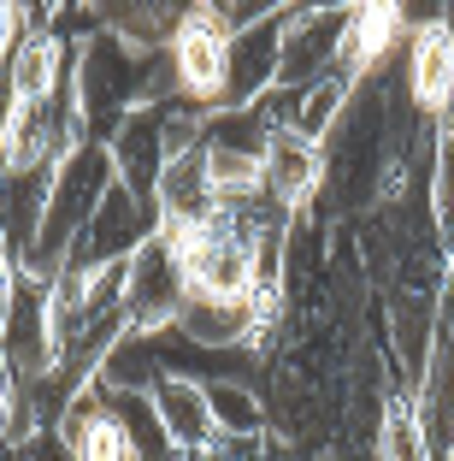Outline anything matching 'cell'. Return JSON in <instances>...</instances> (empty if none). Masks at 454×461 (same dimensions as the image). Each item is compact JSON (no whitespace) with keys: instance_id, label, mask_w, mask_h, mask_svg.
<instances>
[{"instance_id":"obj_1","label":"cell","mask_w":454,"mask_h":461,"mask_svg":"<svg viewBox=\"0 0 454 461\" xmlns=\"http://www.w3.org/2000/svg\"><path fill=\"white\" fill-rule=\"evenodd\" d=\"M119 184V172H112V154L107 142H83V149H71L66 160L54 166V190H48V213H41V237L36 249H30V260L18 272L24 278H54L59 267L71 260V249H77V237L89 230L94 207L107 202V190Z\"/></svg>"},{"instance_id":"obj_2","label":"cell","mask_w":454,"mask_h":461,"mask_svg":"<svg viewBox=\"0 0 454 461\" xmlns=\"http://www.w3.org/2000/svg\"><path fill=\"white\" fill-rule=\"evenodd\" d=\"M165 243L177 249V260H183L189 296H207V302H248L254 296L260 260H254V249L236 237V225H230L225 213H218L213 225L189 230V237H165Z\"/></svg>"},{"instance_id":"obj_3","label":"cell","mask_w":454,"mask_h":461,"mask_svg":"<svg viewBox=\"0 0 454 461\" xmlns=\"http://www.w3.org/2000/svg\"><path fill=\"white\" fill-rule=\"evenodd\" d=\"M165 54H172L177 101H189V107H200V113H213L218 107V89H225V66H230V30H225V18H218L213 0L189 6Z\"/></svg>"},{"instance_id":"obj_4","label":"cell","mask_w":454,"mask_h":461,"mask_svg":"<svg viewBox=\"0 0 454 461\" xmlns=\"http://www.w3.org/2000/svg\"><path fill=\"white\" fill-rule=\"evenodd\" d=\"M160 237V207L147 202V195L124 190V184H112L107 202L94 207L89 230L77 237V249H71V260H77L83 272H101V267H130L136 255H142L147 243Z\"/></svg>"},{"instance_id":"obj_5","label":"cell","mask_w":454,"mask_h":461,"mask_svg":"<svg viewBox=\"0 0 454 461\" xmlns=\"http://www.w3.org/2000/svg\"><path fill=\"white\" fill-rule=\"evenodd\" d=\"M348 36V6H283L278 89H313L336 77V54Z\"/></svg>"},{"instance_id":"obj_6","label":"cell","mask_w":454,"mask_h":461,"mask_svg":"<svg viewBox=\"0 0 454 461\" xmlns=\"http://www.w3.org/2000/svg\"><path fill=\"white\" fill-rule=\"evenodd\" d=\"M183 302H189L183 260H177V249L165 237H154L124 267V320H130V331H165V326H177Z\"/></svg>"},{"instance_id":"obj_7","label":"cell","mask_w":454,"mask_h":461,"mask_svg":"<svg viewBox=\"0 0 454 461\" xmlns=\"http://www.w3.org/2000/svg\"><path fill=\"white\" fill-rule=\"evenodd\" d=\"M165 119H172V101L165 107H136L119 131L107 136V154H112V172H119L124 190L147 195L160 190V172L172 166V136H165Z\"/></svg>"},{"instance_id":"obj_8","label":"cell","mask_w":454,"mask_h":461,"mask_svg":"<svg viewBox=\"0 0 454 461\" xmlns=\"http://www.w3.org/2000/svg\"><path fill=\"white\" fill-rule=\"evenodd\" d=\"M278 54H283V6L272 18H260L254 30L230 36V66H225L218 107L242 113V107H254L266 89H278Z\"/></svg>"},{"instance_id":"obj_9","label":"cell","mask_w":454,"mask_h":461,"mask_svg":"<svg viewBox=\"0 0 454 461\" xmlns=\"http://www.w3.org/2000/svg\"><path fill=\"white\" fill-rule=\"evenodd\" d=\"M154 207H160V230L165 237H189V230L213 225L218 219V190H213L207 149L172 154V166L160 172V190H154Z\"/></svg>"},{"instance_id":"obj_10","label":"cell","mask_w":454,"mask_h":461,"mask_svg":"<svg viewBox=\"0 0 454 461\" xmlns=\"http://www.w3.org/2000/svg\"><path fill=\"white\" fill-rule=\"evenodd\" d=\"M260 172H266V195H278L283 207H301L325 190V177H331V160H325L319 142L295 131H272L266 136V154H260Z\"/></svg>"},{"instance_id":"obj_11","label":"cell","mask_w":454,"mask_h":461,"mask_svg":"<svg viewBox=\"0 0 454 461\" xmlns=\"http://www.w3.org/2000/svg\"><path fill=\"white\" fill-rule=\"evenodd\" d=\"M407 24H401V6L389 0H372V6H348V36L343 54H336V77L343 83H366L384 71V59L401 48Z\"/></svg>"},{"instance_id":"obj_12","label":"cell","mask_w":454,"mask_h":461,"mask_svg":"<svg viewBox=\"0 0 454 461\" xmlns=\"http://www.w3.org/2000/svg\"><path fill=\"white\" fill-rule=\"evenodd\" d=\"M154 414H160L177 456H207L218 444V420H213V402H207V384H195V379H160L154 384Z\"/></svg>"},{"instance_id":"obj_13","label":"cell","mask_w":454,"mask_h":461,"mask_svg":"<svg viewBox=\"0 0 454 461\" xmlns=\"http://www.w3.org/2000/svg\"><path fill=\"white\" fill-rule=\"evenodd\" d=\"M71 77V48L48 30V36H24L6 59V95L13 107H30V101H48L59 83Z\"/></svg>"},{"instance_id":"obj_14","label":"cell","mask_w":454,"mask_h":461,"mask_svg":"<svg viewBox=\"0 0 454 461\" xmlns=\"http://www.w3.org/2000/svg\"><path fill=\"white\" fill-rule=\"evenodd\" d=\"M177 331L200 349H260L254 343V313L248 302H207V296H189L183 313H177Z\"/></svg>"},{"instance_id":"obj_15","label":"cell","mask_w":454,"mask_h":461,"mask_svg":"<svg viewBox=\"0 0 454 461\" xmlns=\"http://www.w3.org/2000/svg\"><path fill=\"white\" fill-rule=\"evenodd\" d=\"M189 6H165V0H107V6H94V18H101V30H112V36H124L130 48H172L177 24H183Z\"/></svg>"},{"instance_id":"obj_16","label":"cell","mask_w":454,"mask_h":461,"mask_svg":"<svg viewBox=\"0 0 454 461\" xmlns=\"http://www.w3.org/2000/svg\"><path fill=\"white\" fill-rule=\"evenodd\" d=\"M207 402H213V420H218V438H266L272 414H266V391L254 384H207Z\"/></svg>"},{"instance_id":"obj_17","label":"cell","mask_w":454,"mask_h":461,"mask_svg":"<svg viewBox=\"0 0 454 461\" xmlns=\"http://www.w3.org/2000/svg\"><path fill=\"white\" fill-rule=\"evenodd\" d=\"M378 461H437L425 426H419L414 402L407 396H389L384 402V420H378Z\"/></svg>"},{"instance_id":"obj_18","label":"cell","mask_w":454,"mask_h":461,"mask_svg":"<svg viewBox=\"0 0 454 461\" xmlns=\"http://www.w3.org/2000/svg\"><path fill=\"white\" fill-rule=\"evenodd\" d=\"M13 461H77V456H71V444L59 438V426H41L30 444L13 449Z\"/></svg>"},{"instance_id":"obj_19","label":"cell","mask_w":454,"mask_h":461,"mask_svg":"<svg viewBox=\"0 0 454 461\" xmlns=\"http://www.w3.org/2000/svg\"><path fill=\"white\" fill-rule=\"evenodd\" d=\"M6 59H13V18H6V0H0V77H6Z\"/></svg>"},{"instance_id":"obj_20","label":"cell","mask_w":454,"mask_h":461,"mask_svg":"<svg viewBox=\"0 0 454 461\" xmlns=\"http://www.w3.org/2000/svg\"><path fill=\"white\" fill-rule=\"evenodd\" d=\"M437 30H442V36H449V41H454V0H449V6H442V18H437Z\"/></svg>"}]
</instances>
